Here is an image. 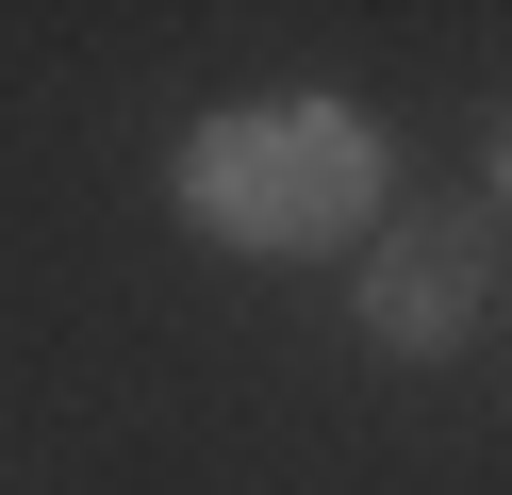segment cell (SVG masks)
Listing matches in <instances>:
<instances>
[{"mask_svg":"<svg viewBox=\"0 0 512 495\" xmlns=\"http://www.w3.org/2000/svg\"><path fill=\"white\" fill-rule=\"evenodd\" d=\"M380 182H397V149H380L364 99H232V116L182 132L166 198L199 248H248V264H298V248H347V231H380Z\"/></svg>","mask_w":512,"mask_h":495,"instance_id":"cell-1","label":"cell"},{"mask_svg":"<svg viewBox=\"0 0 512 495\" xmlns=\"http://www.w3.org/2000/svg\"><path fill=\"white\" fill-rule=\"evenodd\" d=\"M496 314V215H413V231H380L364 248V347H397V363H446L463 330Z\"/></svg>","mask_w":512,"mask_h":495,"instance_id":"cell-2","label":"cell"}]
</instances>
